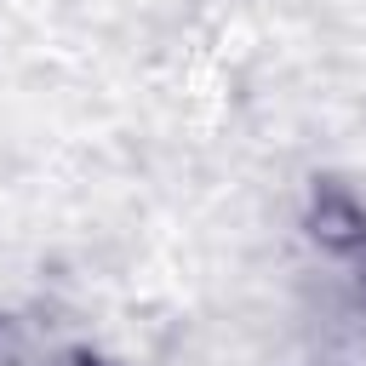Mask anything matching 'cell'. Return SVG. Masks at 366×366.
Segmentation results:
<instances>
[{
	"instance_id": "1",
	"label": "cell",
	"mask_w": 366,
	"mask_h": 366,
	"mask_svg": "<svg viewBox=\"0 0 366 366\" xmlns=\"http://www.w3.org/2000/svg\"><path fill=\"white\" fill-rule=\"evenodd\" d=\"M315 234L332 240V246H360V240H366V217H360L349 200H320V212H315Z\"/></svg>"
}]
</instances>
